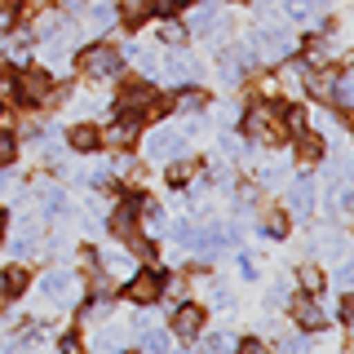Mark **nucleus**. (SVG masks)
Returning a JSON list of instances; mask_svg holds the SVG:
<instances>
[{"label": "nucleus", "instance_id": "1", "mask_svg": "<svg viewBox=\"0 0 354 354\" xmlns=\"http://www.w3.org/2000/svg\"><path fill=\"white\" fill-rule=\"evenodd\" d=\"M120 111H124L129 120H142V115H160L164 102L151 93L147 84H133V88H124V93H120Z\"/></svg>", "mask_w": 354, "mask_h": 354}, {"label": "nucleus", "instance_id": "2", "mask_svg": "<svg viewBox=\"0 0 354 354\" xmlns=\"http://www.w3.org/2000/svg\"><path fill=\"white\" fill-rule=\"evenodd\" d=\"M75 66H80L84 75H115L120 71V53L106 49V44H88L80 58H75Z\"/></svg>", "mask_w": 354, "mask_h": 354}, {"label": "nucleus", "instance_id": "3", "mask_svg": "<svg viewBox=\"0 0 354 354\" xmlns=\"http://www.w3.org/2000/svg\"><path fill=\"white\" fill-rule=\"evenodd\" d=\"M243 129H248V138H257V142H283V129H279V120H274L270 106H252L248 120H243Z\"/></svg>", "mask_w": 354, "mask_h": 354}, {"label": "nucleus", "instance_id": "4", "mask_svg": "<svg viewBox=\"0 0 354 354\" xmlns=\"http://www.w3.org/2000/svg\"><path fill=\"white\" fill-rule=\"evenodd\" d=\"M49 71H40V66H31V71L18 75V97H27V102H40L44 93H49Z\"/></svg>", "mask_w": 354, "mask_h": 354}, {"label": "nucleus", "instance_id": "5", "mask_svg": "<svg viewBox=\"0 0 354 354\" xmlns=\"http://www.w3.org/2000/svg\"><path fill=\"white\" fill-rule=\"evenodd\" d=\"M199 328H204V310H199V306H182L173 315V332H177V337H195Z\"/></svg>", "mask_w": 354, "mask_h": 354}, {"label": "nucleus", "instance_id": "6", "mask_svg": "<svg viewBox=\"0 0 354 354\" xmlns=\"http://www.w3.org/2000/svg\"><path fill=\"white\" fill-rule=\"evenodd\" d=\"M292 315H297V324H301L306 332H310V328H319V324H324V310H319L315 301H310V297H297V306H292Z\"/></svg>", "mask_w": 354, "mask_h": 354}, {"label": "nucleus", "instance_id": "7", "mask_svg": "<svg viewBox=\"0 0 354 354\" xmlns=\"http://www.w3.org/2000/svg\"><path fill=\"white\" fill-rule=\"evenodd\" d=\"M129 297L133 301H155V297H160V279H155V274H138V279L129 283Z\"/></svg>", "mask_w": 354, "mask_h": 354}, {"label": "nucleus", "instance_id": "8", "mask_svg": "<svg viewBox=\"0 0 354 354\" xmlns=\"http://www.w3.org/2000/svg\"><path fill=\"white\" fill-rule=\"evenodd\" d=\"M133 221H138V204H120L115 208V217H111V230H115V235H133Z\"/></svg>", "mask_w": 354, "mask_h": 354}, {"label": "nucleus", "instance_id": "9", "mask_svg": "<svg viewBox=\"0 0 354 354\" xmlns=\"http://www.w3.org/2000/svg\"><path fill=\"white\" fill-rule=\"evenodd\" d=\"M71 147H75V151H97V147H102V133L88 129V124H80V129H71Z\"/></svg>", "mask_w": 354, "mask_h": 354}, {"label": "nucleus", "instance_id": "10", "mask_svg": "<svg viewBox=\"0 0 354 354\" xmlns=\"http://www.w3.org/2000/svg\"><path fill=\"white\" fill-rule=\"evenodd\" d=\"M120 14H124V22H142V18L155 14V0H124V5H120Z\"/></svg>", "mask_w": 354, "mask_h": 354}, {"label": "nucleus", "instance_id": "11", "mask_svg": "<svg viewBox=\"0 0 354 354\" xmlns=\"http://www.w3.org/2000/svg\"><path fill=\"white\" fill-rule=\"evenodd\" d=\"M177 151H182V138H177V133H160V138L151 142V155H160V160H169Z\"/></svg>", "mask_w": 354, "mask_h": 354}, {"label": "nucleus", "instance_id": "12", "mask_svg": "<svg viewBox=\"0 0 354 354\" xmlns=\"http://www.w3.org/2000/svg\"><path fill=\"white\" fill-rule=\"evenodd\" d=\"M133 133H138V120H129V115H124V120H120V124L111 129V133H106L102 142H115V147H124V142L133 138Z\"/></svg>", "mask_w": 354, "mask_h": 354}, {"label": "nucleus", "instance_id": "13", "mask_svg": "<svg viewBox=\"0 0 354 354\" xmlns=\"http://www.w3.org/2000/svg\"><path fill=\"white\" fill-rule=\"evenodd\" d=\"M66 292H71V288H66V274H49V279H44V297H49V301H66Z\"/></svg>", "mask_w": 354, "mask_h": 354}, {"label": "nucleus", "instance_id": "14", "mask_svg": "<svg viewBox=\"0 0 354 354\" xmlns=\"http://www.w3.org/2000/svg\"><path fill=\"white\" fill-rule=\"evenodd\" d=\"M288 204H292V213H306V204H310V182H297L292 191H288Z\"/></svg>", "mask_w": 354, "mask_h": 354}, {"label": "nucleus", "instance_id": "15", "mask_svg": "<svg viewBox=\"0 0 354 354\" xmlns=\"http://www.w3.org/2000/svg\"><path fill=\"white\" fill-rule=\"evenodd\" d=\"M22 288H27V274H22V270H5V297H18Z\"/></svg>", "mask_w": 354, "mask_h": 354}, {"label": "nucleus", "instance_id": "16", "mask_svg": "<svg viewBox=\"0 0 354 354\" xmlns=\"http://www.w3.org/2000/svg\"><path fill=\"white\" fill-rule=\"evenodd\" d=\"M230 350V337H221V332H213V337L199 346V354H226Z\"/></svg>", "mask_w": 354, "mask_h": 354}, {"label": "nucleus", "instance_id": "17", "mask_svg": "<svg viewBox=\"0 0 354 354\" xmlns=\"http://www.w3.org/2000/svg\"><path fill=\"white\" fill-rule=\"evenodd\" d=\"M177 106H182V111H199V106H204V93H199V88H186V93H177Z\"/></svg>", "mask_w": 354, "mask_h": 354}, {"label": "nucleus", "instance_id": "18", "mask_svg": "<svg viewBox=\"0 0 354 354\" xmlns=\"http://www.w3.org/2000/svg\"><path fill=\"white\" fill-rule=\"evenodd\" d=\"M310 88H315V93H324V97H332V71L310 75Z\"/></svg>", "mask_w": 354, "mask_h": 354}, {"label": "nucleus", "instance_id": "19", "mask_svg": "<svg viewBox=\"0 0 354 354\" xmlns=\"http://www.w3.org/2000/svg\"><path fill=\"white\" fill-rule=\"evenodd\" d=\"M191 177H195V164H173L169 182H173V186H182V182H191Z\"/></svg>", "mask_w": 354, "mask_h": 354}, {"label": "nucleus", "instance_id": "20", "mask_svg": "<svg viewBox=\"0 0 354 354\" xmlns=\"http://www.w3.org/2000/svg\"><path fill=\"white\" fill-rule=\"evenodd\" d=\"M324 155V142L319 138H301V160H319Z\"/></svg>", "mask_w": 354, "mask_h": 354}, {"label": "nucleus", "instance_id": "21", "mask_svg": "<svg viewBox=\"0 0 354 354\" xmlns=\"http://www.w3.org/2000/svg\"><path fill=\"white\" fill-rule=\"evenodd\" d=\"M147 350L151 354H169V337H164V332H151V337H147Z\"/></svg>", "mask_w": 354, "mask_h": 354}, {"label": "nucleus", "instance_id": "22", "mask_svg": "<svg viewBox=\"0 0 354 354\" xmlns=\"http://www.w3.org/2000/svg\"><path fill=\"white\" fill-rule=\"evenodd\" d=\"M301 288H306V292H319V288H324V274H319V270H301Z\"/></svg>", "mask_w": 354, "mask_h": 354}, {"label": "nucleus", "instance_id": "23", "mask_svg": "<svg viewBox=\"0 0 354 354\" xmlns=\"http://www.w3.org/2000/svg\"><path fill=\"white\" fill-rule=\"evenodd\" d=\"M9 160H14V138L0 133V164H9Z\"/></svg>", "mask_w": 354, "mask_h": 354}, {"label": "nucleus", "instance_id": "24", "mask_svg": "<svg viewBox=\"0 0 354 354\" xmlns=\"http://www.w3.org/2000/svg\"><path fill=\"white\" fill-rule=\"evenodd\" d=\"M160 36H164V40H169V44H182V40H186V31H182V27H173V22H169V27H164V31H160Z\"/></svg>", "mask_w": 354, "mask_h": 354}, {"label": "nucleus", "instance_id": "25", "mask_svg": "<svg viewBox=\"0 0 354 354\" xmlns=\"http://www.w3.org/2000/svg\"><path fill=\"white\" fill-rule=\"evenodd\" d=\"M235 354H266V346H261V341H239Z\"/></svg>", "mask_w": 354, "mask_h": 354}, {"label": "nucleus", "instance_id": "26", "mask_svg": "<svg viewBox=\"0 0 354 354\" xmlns=\"http://www.w3.org/2000/svg\"><path fill=\"white\" fill-rule=\"evenodd\" d=\"M292 14L297 18H310V14H315V5H310V0H292Z\"/></svg>", "mask_w": 354, "mask_h": 354}, {"label": "nucleus", "instance_id": "27", "mask_svg": "<svg viewBox=\"0 0 354 354\" xmlns=\"http://www.w3.org/2000/svg\"><path fill=\"white\" fill-rule=\"evenodd\" d=\"M279 354H301V337H288L279 346Z\"/></svg>", "mask_w": 354, "mask_h": 354}, {"label": "nucleus", "instance_id": "28", "mask_svg": "<svg viewBox=\"0 0 354 354\" xmlns=\"http://www.w3.org/2000/svg\"><path fill=\"white\" fill-rule=\"evenodd\" d=\"M266 230H270V235H283L288 221H283V217H270V221H266Z\"/></svg>", "mask_w": 354, "mask_h": 354}, {"label": "nucleus", "instance_id": "29", "mask_svg": "<svg viewBox=\"0 0 354 354\" xmlns=\"http://www.w3.org/2000/svg\"><path fill=\"white\" fill-rule=\"evenodd\" d=\"M62 354H84V350H80V337H66V341H62Z\"/></svg>", "mask_w": 354, "mask_h": 354}, {"label": "nucleus", "instance_id": "30", "mask_svg": "<svg viewBox=\"0 0 354 354\" xmlns=\"http://www.w3.org/2000/svg\"><path fill=\"white\" fill-rule=\"evenodd\" d=\"M0 297H5V274H0Z\"/></svg>", "mask_w": 354, "mask_h": 354}, {"label": "nucleus", "instance_id": "31", "mask_svg": "<svg viewBox=\"0 0 354 354\" xmlns=\"http://www.w3.org/2000/svg\"><path fill=\"white\" fill-rule=\"evenodd\" d=\"M0 230H5V213H0Z\"/></svg>", "mask_w": 354, "mask_h": 354}, {"label": "nucleus", "instance_id": "32", "mask_svg": "<svg viewBox=\"0 0 354 354\" xmlns=\"http://www.w3.org/2000/svg\"><path fill=\"white\" fill-rule=\"evenodd\" d=\"M177 5H182V0H177Z\"/></svg>", "mask_w": 354, "mask_h": 354}]
</instances>
